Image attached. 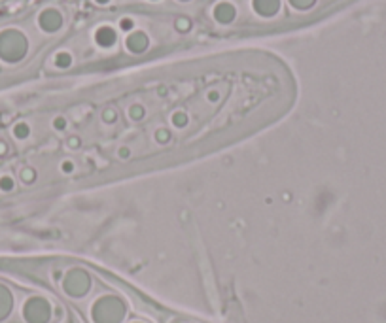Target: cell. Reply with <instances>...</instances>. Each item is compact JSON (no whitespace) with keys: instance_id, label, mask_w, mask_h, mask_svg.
<instances>
[{"instance_id":"3","label":"cell","mask_w":386,"mask_h":323,"mask_svg":"<svg viewBox=\"0 0 386 323\" xmlns=\"http://www.w3.org/2000/svg\"><path fill=\"white\" fill-rule=\"evenodd\" d=\"M55 308L46 297H31L23 304V317L27 323H51Z\"/></svg>"},{"instance_id":"26","label":"cell","mask_w":386,"mask_h":323,"mask_svg":"<svg viewBox=\"0 0 386 323\" xmlns=\"http://www.w3.org/2000/svg\"><path fill=\"white\" fill-rule=\"evenodd\" d=\"M133 323H143V322H133Z\"/></svg>"},{"instance_id":"10","label":"cell","mask_w":386,"mask_h":323,"mask_svg":"<svg viewBox=\"0 0 386 323\" xmlns=\"http://www.w3.org/2000/svg\"><path fill=\"white\" fill-rule=\"evenodd\" d=\"M172 125L178 129H182L188 125V115L184 114V112H177V114L172 115Z\"/></svg>"},{"instance_id":"18","label":"cell","mask_w":386,"mask_h":323,"mask_svg":"<svg viewBox=\"0 0 386 323\" xmlns=\"http://www.w3.org/2000/svg\"><path fill=\"white\" fill-rule=\"evenodd\" d=\"M34 170H31V169H27V170H23V180H25V183H31V182H34Z\"/></svg>"},{"instance_id":"6","label":"cell","mask_w":386,"mask_h":323,"mask_svg":"<svg viewBox=\"0 0 386 323\" xmlns=\"http://www.w3.org/2000/svg\"><path fill=\"white\" fill-rule=\"evenodd\" d=\"M127 46L131 51H143L144 47L148 46V40H146V36L143 33L133 34V36H129Z\"/></svg>"},{"instance_id":"7","label":"cell","mask_w":386,"mask_h":323,"mask_svg":"<svg viewBox=\"0 0 386 323\" xmlns=\"http://www.w3.org/2000/svg\"><path fill=\"white\" fill-rule=\"evenodd\" d=\"M97 42H99L101 46L110 47L115 42V33H114V31H112V28H108V27L101 28V31L97 33Z\"/></svg>"},{"instance_id":"19","label":"cell","mask_w":386,"mask_h":323,"mask_svg":"<svg viewBox=\"0 0 386 323\" xmlns=\"http://www.w3.org/2000/svg\"><path fill=\"white\" fill-rule=\"evenodd\" d=\"M54 127L59 129V131L67 129V119H65V117H57V119L54 122Z\"/></svg>"},{"instance_id":"11","label":"cell","mask_w":386,"mask_h":323,"mask_svg":"<svg viewBox=\"0 0 386 323\" xmlns=\"http://www.w3.org/2000/svg\"><path fill=\"white\" fill-rule=\"evenodd\" d=\"M156 140L159 142V144H167V142L170 140V133L167 131V129H157Z\"/></svg>"},{"instance_id":"13","label":"cell","mask_w":386,"mask_h":323,"mask_svg":"<svg viewBox=\"0 0 386 323\" xmlns=\"http://www.w3.org/2000/svg\"><path fill=\"white\" fill-rule=\"evenodd\" d=\"M29 133H31V131H29V127L25 123H21V125L15 127V136H17V138H27Z\"/></svg>"},{"instance_id":"9","label":"cell","mask_w":386,"mask_h":323,"mask_svg":"<svg viewBox=\"0 0 386 323\" xmlns=\"http://www.w3.org/2000/svg\"><path fill=\"white\" fill-rule=\"evenodd\" d=\"M40 23L48 28V31H54V28H57L61 25V17H59V14H55V12H48V14L42 17Z\"/></svg>"},{"instance_id":"4","label":"cell","mask_w":386,"mask_h":323,"mask_svg":"<svg viewBox=\"0 0 386 323\" xmlns=\"http://www.w3.org/2000/svg\"><path fill=\"white\" fill-rule=\"evenodd\" d=\"M14 310V293L10 288L0 283V322H4Z\"/></svg>"},{"instance_id":"17","label":"cell","mask_w":386,"mask_h":323,"mask_svg":"<svg viewBox=\"0 0 386 323\" xmlns=\"http://www.w3.org/2000/svg\"><path fill=\"white\" fill-rule=\"evenodd\" d=\"M118 157H120V159H129V157H131V149H129L127 146H122V148L118 149Z\"/></svg>"},{"instance_id":"22","label":"cell","mask_w":386,"mask_h":323,"mask_svg":"<svg viewBox=\"0 0 386 323\" xmlns=\"http://www.w3.org/2000/svg\"><path fill=\"white\" fill-rule=\"evenodd\" d=\"M68 144H70L72 148H78V146H80V140H78V138H70V142H68Z\"/></svg>"},{"instance_id":"24","label":"cell","mask_w":386,"mask_h":323,"mask_svg":"<svg viewBox=\"0 0 386 323\" xmlns=\"http://www.w3.org/2000/svg\"><path fill=\"white\" fill-rule=\"evenodd\" d=\"M209 99H210V101H218V93H210Z\"/></svg>"},{"instance_id":"21","label":"cell","mask_w":386,"mask_h":323,"mask_svg":"<svg viewBox=\"0 0 386 323\" xmlns=\"http://www.w3.org/2000/svg\"><path fill=\"white\" fill-rule=\"evenodd\" d=\"M102 117H104L106 122H112V119H114V112H112V110H108V112H104V114H102Z\"/></svg>"},{"instance_id":"1","label":"cell","mask_w":386,"mask_h":323,"mask_svg":"<svg viewBox=\"0 0 386 323\" xmlns=\"http://www.w3.org/2000/svg\"><path fill=\"white\" fill-rule=\"evenodd\" d=\"M89 317L93 323H123L127 317V304L114 293H106L93 301Z\"/></svg>"},{"instance_id":"20","label":"cell","mask_w":386,"mask_h":323,"mask_svg":"<svg viewBox=\"0 0 386 323\" xmlns=\"http://www.w3.org/2000/svg\"><path fill=\"white\" fill-rule=\"evenodd\" d=\"M291 4L298 8H307L309 4H312V0H291Z\"/></svg>"},{"instance_id":"25","label":"cell","mask_w":386,"mask_h":323,"mask_svg":"<svg viewBox=\"0 0 386 323\" xmlns=\"http://www.w3.org/2000/svg\"><path fill=\"white\" fill-rule=\"evenodd\" d=\"M99 2H108V0H99Z\"/></svg>"},{"instance_id":"23","label":"cell","mask_w":386,"mask_h":323,"mask_svg":"<svg viewBox=\"0 0 386 323\" xmlns=\"http://www.w3.org/2000/svg\"><path fill=\"white\" fill-rule=\"evenodd\" d=\"M122 27H123V28H129V27H131V21H127V19L123 21V23H122Z\"/></svg>"},{"instance_id":"8","label":"cell","mask_w":386,"mask_h":323,"mask_svg":"<svg viewBox=\"0 0 386 323\" xmlns=\"http://www.w3.org/2000/svg\"><path fill=\"white\" fill-rule=\"evenodd\" d=\"M214 15H216L218 21H222V23H227V21L233 19V15H235V10H233V6H230V4H220V6L216 8Z\"/></svg>"},{"instance_id":"5","label":"cell","mask_w":386,"mask_h":323,"mask_svg":"<svg viewBox=\"0 0 386 323\" xmlns=\"http://www.w3.org/2000/svg\"><path fill=\"white\" fill-rule=\"evenodd\" d=\"M254 6L262 15H271L278 10V0H254Z\"/></svg>"},{"instance_id":"16","label":"cell","mask_w":386,"mask_h":323,"mask_svg":"<svg viewBox=\"0 0 386 323\" xmlns=\"http://www.w3.org/2000/svg\"><path fill=\"white\" fill-rule=\"evenodd\" d=\"M143 115H144V110L140 106L131 108V117H133V119H140Z\"/></svg>"},{"instance_id":"2","label":"cell","mask_w":386,"mask_h":323,"mask_svg":"<svg viewBox=\"0 0 386 323\" xmlns=\"http://www.w3.org/2000/svg\"><path fill=\"white\" fill-rule=\"evenodd\" d=\"M93 288V280L88 270L70 269L63 278V291L72 299H83Z\"/></svg>"},{"instance_id":"14","label":"cell","mask_w":386,"mask_h":323,"mask_svg":"<svg viewBox=\"0 0 386 323\" xmlns=\"http://www.w3.org/2000/svg\"><path fill=\"white\" fill-rule=\"evenodd\" d=\"M57 65H59V67H68V65H70V55L68 53L59 55V57H57Z\"/></svg>"},{"instance_id":"15","label":"cell","mask_w":386,"mask_h":323,"mask_svg":"<svg viewBox=\"0 0 386 323\" xmlns=\"http://www.w3.org/2000/svg\"><path fill=\"white\" fill-rule=\"evenodd\" d=\"M61 170L65 172V174H70V172H74V163H72V161H63Z\"/></svg>"},{"instance_id":"12","label":"cell","mask_w":386,"mask_h":323,"mask_svg":"<svg viewBox=\"0 0 386 323\" xmlns=\"http://www.w3.org/2000/svg\"><path fill=\"white\" fill-rule=\"evenodd\" d=\"M0 189H4V191H12V189H14V180H12L10 176H4V178L0 180Z\"/></svg>"}]
</instances>
